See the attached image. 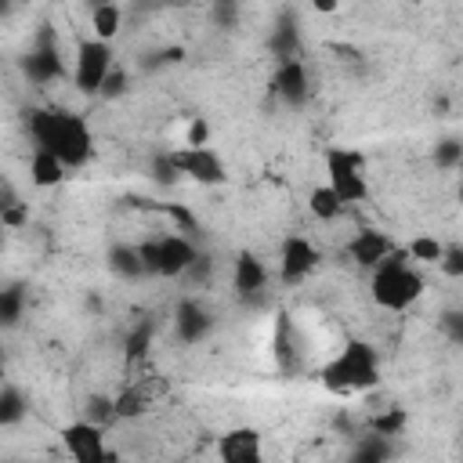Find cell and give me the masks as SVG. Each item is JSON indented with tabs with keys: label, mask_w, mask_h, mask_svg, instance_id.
Here are the masks:
<instances>
[{
	"label": "cell",
	"mask_w": 463,
	"mask_h": 463,
	"mask_svg": "<svg viewBox=\"0 0 463 463\" xmlns=\"http://www.w3.org/2000/svg\"><path fill=\"white\" fill-rule=\"evenodd\" d=\"M398 449H394V438L391 434H376V430H369V434H362V441H358V449L351 452L354 459H362V463H380V459H391Z\"/></svg>",
	"instance_id": "obj_20"
},
{
	"label": "cell",
	"mask_w": 463,
	"mask_h": 463,
	"mask_svg": "<svg viewBox=\"0 0 463 463\" xmlns=\"http://www.w3.org/2000/svg\"><path fill=\"white\" fill-rule=\"evenodd\" d=\"M174 224H177V232H184V235H199V217L188 210V206H177V203H163L159 206Z\"/></svg>",
	"instance_id": "obj_34"
},
{
	"label": "cell",
	"mask_w": 463,
	"mask_h": 463,
	"mask_svg": "<svg viewBox=\"0 0 463 463\" xmlns=\"http://www.w3.org/2000/svg\"><path fill=\"white\" fill-rule=\"evenodd\" d=\"M29 221V203H22L14 195L11 184H4V199H0V224L4 228H22Z\"/></svg>",
	"instance_id": "obj_26"
},
{
	"label": "cell",
	"mask_w": 463,
	"mask_h": 463,
	"mask_svg": "<svg viewBox=\"0 0 463 463\" xmlns=\"http://www.w3.org/2000/svg\"><path fill=\"white\" fill-rule=\"evenodd\" d=\"M311 7H315L318 14H333V11L340 7V0H311Z\"/></svg>",
	"instance_id": "obj_41"
},
{
	"label": "cell",
	"mask_w": 463,
	"mask_h": 463,
	"mask_svg": "<svg viewBox=\"0 0 463 463\" xmlns=\"http://www.w3.org/2000/svg\"><path fill=\"white\" fill-rule=\"evenodd\" d=\"M344 199L336 195V188L326 181V184H315L311 192H307V210L318 217V221H336L340 213H344Z\"/></svg>",
	"instance_id": "obj_19"
},
{
	"label": "cell",
	"mask_w": 463,
	"mask_h": 463,
	"mask_svg": "<svg viewBox=\"0 0 463 463\" xmlns=\"http://www.w3.org/2000/svg\"><path fill=\"white\" fill-rule=\"evenodd\" d=\"M109 268H112V275H119V279H141V275H148V268H145V260H141V250L137 246H127V242H116L112 250H109Z\"/></svg>",
	"instance_id": "obj_18"
},
{
	"label": "cell",
	"mask_w": 463,
	"mask_h": 463,
	"mask_svg": "<svg viewBox=\"0 0 463 463\" xmlns=\"http://www.w3.org/2000/svg\"><path fill=\"white\" fill-rule=\"evenodd\" d=\"M456 199H459V206H463V174H459V184H456Z\"/></svg>",
	"instance_id": "obj_43"
},
{
	"label": "cell",
	"mask_w": 463,
	"mask_h": 463,
	"mask_svg": "<svg viewBox=\"0 0 463 463\" xmlns=\"http://www.w3.org/2000/svg\"><path fill=\"white\" fill-rule=\"evenodd\" d=\"M61 445H65V452H69L76 463H105V459H116V456L105 449V427L94 423V420L65 423V427H61Z\"/></svg>",
	"instance_id": "obj_6"
},
{
	"label": "cell",
	"mask_w": 463,
	"mask_h": 463,
	"mask_svg": "<svg viewBox=\"0 0 463 463\" xmlns=\"http://www.w3.org/2000/svg\"><path fill=\"white\" fill-rule=\"evenodd\" d=\"M210 275H213V257H210V253H199V257L188 264V271H184L181 279H188V282L199 286V282H210Z\"/></svg>",
	"instance_id": "obj_38"
},
{
	"label": "cell",
	"mask_w": 463,
	"mask_h": 463,
	"mask_svg": "<svg viewBox=\"0 0 463 463\" xmlns=\"http://www.w3.org/2000/svg\"><path fill=\"white\" fill-rule=\"evenodd\" d=\"M65 159L58 156V152H51V148H36L33 152V159H29V181L36 184V188H54V184H61L65 181Z\"/></svg>",
	"instance_id": "obj_16"
},
{
	"label": "cell",
	"mask_w": 463,
	"mask_h": 463,
	"mask_svg": "<svg viewBox=\"0 0 463 463\" xmlns=\"http://www.w3.org/2000/svg\"><path fill=\"white\" fill-rule=\"evenodd\" d=\"M29 137L36 148H51L65 159V166H83L94 152L90 127L65 109H33L29 112Z\"/></svg>",
	"instance_id": "obj_1"
},
{
	"label": "cell",
	"mask_w": 463,
	"mask_h": 463,
	"mask_svg": "<svg viewBox=\"0 0 463 463\" xmlns=\"http://www.w3.org/2000/svg\"><path fill=\"white\" fill-rule=\"evenodd\" d=\"M405 423H409V416H405V409H387V412H376V416L369 420V430H376V434H391V438H398V434L405 430Z\"/></svg>",
	"instance_id": "obj_28"
},
{
	"label": "cell",
	"mask_w": 463,
	"mask_h": 463,
	"mask_svg": "<svg viewBox=\"0 0 463 463\" xmlns=\"http://www.w3.org/2000/svg\"><path fill=\"white\" fill-rule=\"evenodd\" d=\"M87 405H90V409H87V420H94V423H101V427L116 420V402H112V398H101V394H94Z\"/></svg>",
	"instance_id": "obj_36"
},
{
	"label": "cell",
	"mask_w": 463,
	"mask_h": 463,
	"mask_svg": "<svg viewBox=\"0 0 463 463\" xmlns=\"http://www.w3.org/2000/svg\"><path fill=\"white\" fill-rule=\"evenodd\" d=\"M268 268L264 260L253 253V250H239L235 253V264H232V286L242 300H264V289H268Z\"/></svg>",
	"instance_id": "obj_10"
},
{
	"label": "cell",
	"mask_w": 463,
	"mask_h": 463,
	"mask_svg": "<svg viewBox=\"0 0 463 463\" xmlns=\"http://www.w3.org/2000/svg\"><path fill=\"white\" fill-rule=\"evenodd\" d=\"M271 90L289 105V109H300V105H307V98H311V80H307V65L300 61V58H286V61H279V69H275V80H271Z\"/></svg>",
	"instance_id": "obj_12"
},
{
	"label": "cell",
	"mask_w": 463,
	"mask_h": 463,
	"mask_svg": "<svg viewBox=\"0 0 463 463\" xmlns=\"http://www.w3.org/2000/svg\"><path fill=\"white\" fill-rule=\"evenodd\" d=\"M438 268H441L449 279H463V246H459V242L445 246V250H441V260H438Z\"/></svg>",
	"instance_id": "obj_35"
},
{
	"label": "cell",
	"mask_w": 463,
	"mask_h": 463,
	"mask_svg": "<svg viewBox=\"0 0 463 463\" xmlns=\"http://www.w3.org/2000/svg\"><path fill=\"white\" fill-rule=\"evenodd\" d=\"M409 250H391L376 268H373V282L369 293L380 307L387 311H405L423 297V279L420 271L409 264Z\"/></svg>",
	"instance_id": "obj_3"
},
{
	"label": "cell",
	"mask_w": 463,
	"mask_h": 463,
	"mask_svg": "<svg viewBox=\"0 0 463 463\" xmlns=\"http://www.w3.org/2000/svg\"><path fill=\"white\" fill-rule=\"evenodd\" d=\"M174 159H177L181 174L192 177V181H199V184H224L228 181L224 163H221V156L210 145H203V148H192V145L174 148Z\"/></svg>",
	"instance_id": "obj_8"
},
{
	"label": "cell",
	"mask_w": 463,
	"mask_h": 463,
	"mask_svg": "<svg viewBox=\"0 0 463 463\" xmlns=\"http://www.w3.org/2000/svg\"><path fill=\"white\" fill-rule=\"evenodd\" d=\"M83 4L94 11V7H101V4H119V0H83Z\"/></svg>",
	"instance_id": "obj_42"
},
{
	"label": "cell",
	"mask_w": 463,
	"mask_h": 463,
	"mask_svg": "<svg viewBox=\"0 0 463 463\" xmlns=\"http://www.w3.org/2000/svg\"><path fill=\"white\" fill-rule=\"evenodd\" d=\"M184 58V47H163V51H156V54H148V58H141V69H163V65H177Z\"/></svg>",
	"instance_id": "obj_37"
},
{
	"label": "cell",
	"mask_w": 463,
	"mask_h": 463,
	"mask_svg": "<svg viewBox=\"0 0 463 463\" xmlns=\"http://www.w3.org/2000/svg\"><path fill=\"white\" fill-rule=\"evenodd\" d=\"M22 311H25V289L18 282H11L7 289H0V322L7 329H14L22 322Z\"/></svg>",
	"instance_id": "obj_25"
},
{
	"label": "cell",
	"mask_w": 463,
	"mask_h": 463,
	"mask_svg": "<svg viewBox=\"0 0 463 463\" xmlns=\"http://www.w3.org/2000/svg\"><path fill=\"white\" fill-rule=\"evenodd\" d=\"M438 329L445 340H452L456 347H463V307H445L438 315Z\"/></svg>",
	"instance_id": "obj_32"
},
{
	"label": "cell",
	"mask_w": 463,
	"mask_h": 463,
	"mask_svg": "<svg viewBox=\"0 0 463 463\" xmlns=\"http://www.w3.org/2000/svg\"><path fill=\"white\" fill-rule=\"evenodd\" d=\"M217 456L224 463H253L260 459V430L257 427H232L217 441Z\"/></svg>",
	"instance_id": "obj_14"
},
{
	"label": "cell",
	"mask_w": 463,
	"mask_h": 463,
	"mask_svg": "<svg viewBox=\"0 0 463 463\" xmlns=\"http://www.w3.org/2000/svg\"><path fill=\"white\" fill-rule=\"evenodd\" d=\"M268 51L286 61V58H297L300 54V29H297V18L293 14H279L271 36H268Z\"/></svg>",
	"instance_id": "obj_17"
},
{
	"label": "cell",
	"mask_w": 463,
	"mask_h": 463,
	"mask_svg": "<svg viewBox=\"0 0 463 463\" xmlns=\"http://www.w3.org/2000/svg\"><path fill=\"white\" fill-rule=\"evenodd\" d=\"M434 166H441V170H456V166H463V141H456V137H441V141L434 145Z\"/></svg>",
	"instance_id": "obj_29"
},
{
	"label": "cell",
	"mask_w": 463,
	"mask_h": 463,
	"mask_svg": "<svg viewBox=\"0 0 463 463\" xmlns=\"http://www.w3.org/2000/svg\"><path fill=\"white\" fill-rule=\"evenodd\" d=\"M391 250H394V242H391L383 232H376V228H358V232L351 235V242H347L351 260H354L358 268H369V271H373Z\"/></svg>",
	"instance_id": "obj_15"
},
{
	"label": "cell",
	"mask_w": 463,
	"mask_h": 463,
	"mask_svg": "<svg viewBox=\"0 0 463 463\" xmlns=\"http://www.w3.org/2000/svg\"><path fill=\"white\" fill-rule=\"evenodd\" d=\"M4 4H18V0H4Z\"/></svg>",
	"instance_id": "obj_44"
},
{
	"label": "cell",
	"mask_w": 463,
	"mask_h": 463,
	"mask_svg": "<svg viewBox=\"0 0 463 463\" xmlns=\"http://www.w3.org/2000/svg\"><path fill=\"white\" fill-rule=\"evenodd\" d=\"M112 402H116V420H137L148 409V398H145L141 387H123Z\"/></svg>",
	"instance_id": "obj_27"
},
{
	"label": "cell",
	"mask_w": 463,
	"mask_h": 463,
	"mask_svg": "<svg viewBox=\"0 0 463 463\" xmlns=\"http://www.w3.org/2000/svg\"><path fill=\"white\" fill-rule=\"evenodd\" d=\"M152 333H156V322H152V318H141V322L127 333V340H123V354H127V362H141V358L148 354V347H152Z\"/></svg>",
	"instance_id": "obj_23"
},
{
	"label": "cell",
	"mask_w": 463,
	"mask_h": 463,
	"mask_svg": "<svg viewBox=\"0 0 463 463\" xmlns=\"http://www.w3.org/2000/svg\"><path fill=\"white\" fill-rule=\"evenodd\" d=\"M318 260H322V253L315 250L311 239L289 235L282 242V253H279V279L282 282H300V279H307L318 268Z\"/></svg>",
	"instance_id": "obj_9"
},
{
	"label": "cell",
	"mask_w": 463,
	"mask_h": 463,
	"mask_svg": "<svg viewBox=\"0 0 463 463\" xmlns=\"http://www.w3.org/2000/svg\"><path fill=\"white\" fill-rule=\"evenodd\" d=\"M326 177L344 203H362L369 195V184L362 174V156L351 148H340V145L326 148Z\"/></svg>",
	"instance_id": "obj_5"
},
{
	"label": "cell",
	"mask_w": 463,
	"mask_h": 463,
	"mask_svg": "<svg viewBox=\"0 0 463 463\" xmlns=\"http://www.w3.org/2000/svg\"><path fill=\"white\" fill-rule=\"evenodd\" d=\"M405 250H409V257H412V260H427V264H438L445 246H441L434 235H416V239H412Z\"/></svg>",
	"instance_id": "obj_30"
},
{
	"label": "cell",
	"mask_w": 463,
	"mask_h": 463,
	"mask_svg": "<svg viewBox=\"0 0 463 463\" xmlns=\"http://www.w3.org/2000/svg\"><path fill=\"white\" fill-rule=\"evenodd\" d=\"M318 380L333 394H358L380 383V354L365 340H347V347L318 369Z\"/></svg>",
	"instance_id": "obj_2"
},
{
	"label": "cell",
	"mask_w": 463,
	"mask_h": 463,
	"mask_svg": "<svg viewBox=\"0 0 463 463\" xmlns=\"http://www.w3.org/2000/svg\"><path fill=\"white\" fill-rule=\"evenodd\" d=\"M90 25H94V36L98 40H116L119 25H123V7L119 4H101L90 11Z\"/></svg>",
	"instance_id": "obj_22"
},
{
	"label": "cell",
	"mask_w": 463,
	"mask_h": 463,
	"mask_svg": "<svg viewBox=\"0 0 463 463\" xmlns=\"http://www.w3.org/2000/svg\"><path fill=\"white\" fill-rule=\"evenodd\" d=\"M25 412H29L25 394H22L14 383H4V387H0V427H14V423H22Z\"/></svg>",
	"instance_id": "obj_24"
},
{
	"label": "cell",
	"mask_w": 463,
	"mask_h": 463,
	"mask_svg": "<svg viewBox=\"0 0 463 463\" xmlns=\"http://www.w3.org/2000/svg\"><path fill=\"white\" fill-rule=\"evenodd\" d=\"M112 40H80L76 47V65H72V83L80 94H101L105 76L112 72Z\"/></svg>",
	"instance_id": "obj_4"
},
{
	"label": "cell",
	"mask_w": 463,
	"mask_h": 463,
	"mask_svg": "<svg viewBox=\"0 0 463 463\" xmlns=\"http://www.w3.org/2000/svg\"><path fill=\"white\" fill-rule=\"evenodd\" d=\"M148 177H152L159 188H170L177 177H184L181 166H177V159H174V148H159V152H152V159H148Z\"/></svg>",
	"instance_id": "obj_21"
},
{
	"label": "cell",
	"mask_w": 463,
	"mask_h": 463,
	"mask_svg": "<svg viewBox=\"0 0 463 463\" xmlns=\"http://www.w3.org/2000/svg\"><path fill=\"white\" fill-rule=\"evenodd\" d=\"M137 250H141V260H145L148 275H156V260H159V239H145V242H137Z\"/></svg>",
	"instance_id": "obj_40"
},
{
	"label": "cell",
	"mask_w": 463,
	"mask_h": 463,
	"mask_svg": "<svg viewBox=\"0 0 463 463\" xmlns=\"http://www.w3.org/2000/svg\"><path fill=\"white\" fill-rule=\"evenodd\" d=\"M184 145H192V148H203V145H210V123H206L203 116H195V119L188 123V134H184Z\"/></svg>",
	"instance_id": "obj_39"
},
{
	"label": "cell",
	"mask_w": 463,
	"mask_h": 463,
	"mask_svg": "<svg viewBox=\"0 0 463 463\" xmlns=\"http://www.w3.org/2000/svg\"><path fill=\"white\" fill-rule=\"evenodd\" d=\"M210 329H213L210 311H206L199 300L181 297L177 307H174V333H177V340H181V344H199Z\"/></svg>",
	"instance_id": "obj_13"
},
{
	"label": "cell",
	"mask_w": 463,
	"mask_h": 463,
	"mask_svg": "<svg viewBox=\"0 0 463 463\" xmlns=\"http://www.w3.org/2000/svg\"><path fill=\"white\" fill-rule=\"evenodd\" d=\"M239 14H242L239 0H210V18H213L217 29H235Z\"/></svg>",
	"instance_id": "obj_31"
},
{
	"label": "cell",
	"mask_w": 463,
	"mask_h": 463,
	"mask_svg": "<svg viewBox=\"0 0 463 463\" xmlns=\"http://www.w3.org/2000/svg\"><path fill=\"white\" fill-rule=\"evenodd\" d=\"M22 72L33 80V83H51V80H61L65 65H61V51L54 43V33L51 25H43L36 33V43L29 47V54L22 58Z\"/></svg>",
	"instance_id": "obj_7"
},
{
	"label": "cell",
	"mask_w": 463,
	"mask_h": 463,
	"mask_svg": "<svg viewBox=\"0 0 463 463\" xmlns=\"http://www.w3.org/2000/svg\"><path fill=\"white\" fill-rule=\"evenodd\" d=\"M127 90H130V72H127L123 65H112V72L105 76V83H101V94H98V98L116 101V98H123Z\"/></svg>",
	"instance_id": "obj_33"
},
{
	"label": "cell",
	"mask_w": 463,
	"mask_h": 463,
	"mask_svg": "<svg viewBox=\"0 0 463 463\" xmlns=\"http://www.w3.org/2000/svg\"><path fill=\"white\" fill-rule=\"evenodd\" d=\"M195 257H199V246L192 242V235H184V232H170V235L159 239L156 275H163V279H181Z\"/></svg>",
	"instance_id": "obj_11"
}]
</instances>
